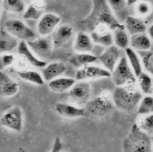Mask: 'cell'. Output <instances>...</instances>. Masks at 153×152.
I'll list each match as a JSON object with an SVG mask.
<instances>
[{
    "instance_id": "484cf974",
    "label": "cell",
    "mask_w": 153,
    "mask_h": 152,
    "mask_svg": "<svg viewBox=\"0 0 153 152\" xmlns=\"http://www.w3.org/2000/svg\"><path fill=\"white\" fill-rule=\"evenodd\" d=\"M125 53H126V57L128 61V63L134 72L135 76L138 77L143 72V66H142V62H141L140 56L135 50L131 49V47L126 48L125 50Z\"/></svg>"
},
{
    "instance_id": "603a6c76",
    "label": "cell",
    "mask_w": 153,
    "mask_h": 152,
    "mask_svg": "<svg viewBox=\"0 0 153 152\" xmlns=\"http://www.w3.org/2000/svg\"><path fill=\"white\" fill-rule=\"evenodd\" d=\"M19 40L9 35L4 28L0 30V55L11 53L12 50L18 47Z\"/></svg>"
},
{
    "instance_id": "ac0fdd59",
    "label": "cell",
    "mask_w": 153,
    "mask_h": 152,
    "mask_svg": "<svg viewBox=\"0 0 153 152\" xmlns=\"http://www.w3.org/2000/svg\"><path fill=\"white\" fill-rule=\"evenodd\" d=\"M68 70V67L65 63L62 62H52L46 64L45 67L42 68V76L45 82H49L57 77L63 75Z\"/></svg>"
},
{
    "instance_id": "7bdbcfd3",
    "label": "cell",
    "mask_w": 153,
    "mask_h": 152,
    "mask_svg": "<svg viewBox=\"0 0 153 152\" xmlns=\"http://www.w3.org/2000/svg\"><path fill=\"white\" fill-rule=\"evenodd\" d=\"M0 30H1V26H0Z\"/></svg>"
},
{
    "instance_id": "4fadbf2b",
    "label": "cell",
    "mask_w": 153,
    "mask_h": 152,
    "mask_svg": "<svg viewBox=\"0 0 153 152\" xmlns=\"http://www.w3.org/2000/svg\"><path fill=\"white\" fill-rule=\"evenodd\" d=\"M121 50L114 45L106 48L103 53L98 56L103 67L109 72H112L121 58Z\"/></svg>"
},
{
    "instance_id": "d590c367",
    "label": "cell",
    "mask_w": 153,
    "mask_h": 152,
    "mask_svg": "<svg viewBox=\"0 0 153 152\" xmlns=\"http://www.w3.org/2000/svg\"><path fill=\"white\" fill-rule=\"evenodd\" d=\"M108 4L114 12H119L126 6V2L125 0H109Z\"/></svg>"
},
{
    "instance_id": "83f0119b",
    "label": "cell",
    "mask_w": 153,
    "mask_h": 152,
    "mask_svg": "<svg viewBox=\"0 0 153 152\" xmlns=\"http://www.w3.org/2000/svg\"><path fill=\"white\" fill-rule=\"evenodd\" d=\"M136 83L141 93L145 94L146 96L152 95V76L149 75L147 72H143L138 77H136Z\"/></svg>"
},
{
    "instance_id": "d6a6232c",
    "label": "cell",
    "mask_w": 153,
    "mask_h": 152,
    "mask_svg": "<svg viewBox=\"0 0 153 152\" xmlns=\"http://www.w3.org/2000/svg\"><path fill=\"white\" fill-rule=\"evenodd\" d=\"M140 57L143 68L146 70L149 75L153 76V50L145 52H137Z\"/></svg>"
},
{
    "instance_id": "ffe728a7",
    "label": "cell",
    "mask_w": 153,
    "mask_h": 152,
    "mask_svg": "<svg viewBox=\"0 0 153 152\" xmlns=\"http://www.w3.org/2000/svg\"><path fill=\"white\" fill-rule=\"evenodd\" d=\"M124 25L128 35H130L131 36L146 33V31H147L146 24L140 17L127 16L125 20Z\"/></svg>"
},
{
    "instance_id": "277c9868",
    "label": "cell",
    "mask_w": 153,
    "mask_h": 152,
    "mask_svg": "<svg viewBox=\"0 0 153 152\" xmlns=\"http://www.w3.org/2000/svg\"><path fill=\"white\" fill-rule=\"evenodd\" d=\"M83 108L87 116L99 119L108 116L114 109L112 93L108 91H104L97 97L91 99Z\"/></svg>"
},
{
    "instance_id": "5bb4252c",
    "label": "cell",
    "mask_w": 153,
    "mask_h": 152,
    "mask_svg": "<svg viewBox=\"0 0 153 152\" xmlns=\"http://www.w3.org/2000/svg\"><path fill=\"white\" fill-rule=\"evenodd\" d=\"M90 37L94 43L106 48L114 45L113 32L104 24L95 26L90 31Z\"/></svg>"
},
{
    "instance_id": "52a82bcc",
    "label": "cell",
    "mask_w": 153,
    "mask_h": 152,
    "mask_svg": "<svg viewBox=\"0 0 153 152\" xmlns=\"http://www.w3.org/2000/svg\"><path fill=\"white\" fill-rule=\"evenodd\" d=\"M3 127L16 133L21 132L24 128V112L19 106H14L5 111L0 117Z\"/></svg>"
},
{
    "instance_id": "e575fe53",
    "label": "cell",
    "mask_w": 153,
    "mask_h": 152,
    "mask_svg": "<svg viewBox=\"0 0 153 152\" xmlns=\"http://www.w3.org/2000/svg\"><path fill=\"white\" fill-rule=\"evenodd\" d=\"M135 6V12L137 13V15L140 17H146L148 16L149 14L152 12V6L149 3L146 2H140L137 3Z\"/></svg>"
},
{
    "instance_id": "7c38bea8",
    "label": "cell",
    "mask_w": 153,
    "mask_h": 152,
    "mask_svg": "<svg viewBox=\"0 0 153 152\" xmlns=\"http://www.w3.org/2000/svg\"><path fill=\"white\" fill-rule=\"evenodd\" d=\"M26 43L32 52L39 59L47 58L53 50L51 37H40Z\"/></svg>"
},
{
    "instance_id": "44dd1931",
    "label": "cell",
    "mask_w": 153,
    "mask_h": 152,
    "mask_svg": "<svg viewBox=\"0 0 153 152\" xmlns=\"http://www.w3.org/2000/svg\"><path fill=\"white\" fill-rule=\"evenodd\" d=\"M130 47L136 52H145L152 50V40L146 33L138 34L130 37Z\"/></svg>"
},
{
    "instance_id": "2e32d148",
    "label": "cell",
    "mask_w": 153,
    "mask_h": 152,
    "mask_svg": "<svg viewBox=\"0 0 153 152\" xmlns=\"http://www.w3.org/2000/svg\"><path fill=\"white\" fill-rule=\"evenodd\" d=\"M17 52L19 55L20 58H22L29 65H31L33 67H38V68H43L46 66V62L45 61L39 59L32 52V50L30 49L25 41L19 42Z\"/></svg>"
},
{
    "instance_id": "ba28073f",
    "label": "cell",
    "mask_w": 153,
    "mask_h": 152,
    "mask_svg": "<svg viewBox=\"0 0 153 152\" xmlns=\"http://www.w3.org/2000/svg\"><path fill=\"white\" fill-rule=\"evenodd\" d=\"M69 99L76 106H85L91 99V85L88 82H78L68 93Z\"/></svg>"
},
{
    "instance_id": "1f68e13d",
    "label": "cell",
    "mask_w": 153,
    "mask_h": 152,
    "mask_svg": "<svg viewBox=\"0 0 153 152\" xmlns=\"http://www.w3.org/2000/svg\"><path fill=\"white\" fill-rule=\"evenodd\" d=\"M2 7L9 13H21L25 10V4L21 0H4L2 3Z\"/></svg>"
},
{
    "instance_id": "6da1fadb",
    "label": "cell",
    "mask_w": 153,
    "mask_h": 152,
    "mask_svg": "<svg viewBox=\"0 0 153 152\" xmlns=\"http://www.w3.org/2000/svg\"><path fill=\"white\" fill-rule=\"evenodd\" d=\"M80 22L81 24L90 31L99 24L107 26L111 31L124 27V24H121L118 20L112 9H110L108 1L105 0L93 1L91 12Z\"/></svg>"
},
{
    "instance_id": "74e56055",
    "label": "cell",
    "mask_w": 153,
    "mask_h": 152,
    "mask_svg": "<svg viewBox=\"0 0 153 152\" xmlns=\"http://www.w3.org/2000/svg\"><path fill=\"white\" fill-rule=\"evenodd\" d=\"M147 35L150 37V39L153 40V23L150 25L149 28H147Z\"/></svg>"
},
{
    "instance_id": "d6986e66",
    "label": "cell",
    "mask_w": 153,
    "mask_h": 152,
    "mask_svg": "<svg viewBox=\"0 0 153 152\" xmlns=\"http://www.w3.org/2000/svg\"><path fill=\"white\" fill-rule=\"evenodd\" d=\"M73 47L76 53H90L94 48V42L88 33L79 31L75 37Z\"/></svg>"
},
{
    "instance_id": "cb8c5ba5",
    "label": "cell",
    "mask_w": 153,
    "mask_h": 152,
    "mask_svg": "<svg viewBox=\"0 0 153 152\" xmlns=\"http://www.w3.org/2000/svg\"><path fill=\"white\" fill-rule=\"evenodd\" d=\"M76 83V80L72 77L60 76L48 82L51 91L54 93H65L72 88Z\"/></svg>"
},
{
    "instance_id": "8d00e7d4",
    "label": "cell",
    "mask_w": 153,
    "mask_h": 152,
    "mask_svg": "<svg viewBox=\"0 0 153 152\" xmlns=\"http://www.w3.org/2000/svg\"><path fill=\"white\" fill-rule=\"evenodd\" d=\"M63 148V143L60 137H56L51 146V150L50 152H61Z\"/></svg>"
},
{
    "instance_id": "3957f363",
    "label": "cell",
    "mask_w": 153,
    "mask_h": 152,
    "mask_svg": "<svg viewBox=\"0 0 153 152\" xmlns=\"http://www.w3.org/2000/svg\"><path fill=\"white\" fill-rule=\"evenodd\" d=\"M123 152H153L151 136L138 128L135 123L122 142Z\"/></svg>"
},
{
    "instance_id": "d4e9b609",
    "label": "cell",
    "mask_w": 153,
    "mask_h": 152,
    "mask_svg": "<svg viewBox=\"0 0 153 152\" xmlns=\"http://www.w3.org/2000/svg\"><path fill=\"white\" fill-rule=\"evenodd\" d=\"M97 61L98 56L91 53H75L68 59V62L73 67L78 69L88 65H91Z\"/></svg>"
},
{
    "instance_id": "b9f144b4",
    "label": "cell",
    "mask_w": 153,
    "mask_h": 152,
    "mask_svg": "<svg viewBox=\"0 0 153 152\" xmlns=\"http://www.w3.org/2000/svg\"><path fill=\"white\" fill-rule=\"evenodd\" d=\"M152 95H153V90H152Z\"/></svg>"
},
{
    "instance_id": "836d02e7",
    "label": "cell",
    "mask_w": 153,
    "mask_h": 152,
    "mask_svg": "<svg viewBox=\"0 0 153 152\" xmlns=\"http://www.w3.org/2000/svg\"><path fill=\"white\" fill-rule=\"evenodd\" d=\"M15 56L12 53H6L0 55V72L11 67L15 62Z\"/></svg>"
},
{
    "instance_id": "30bf717a",
    "label": "cell",
    "mask_w": 153,
    "mask_h": 152,
    "mask_svg": "<svg viewBox=\"0 0 153 152\" xmlns=\"http://www.w3.org/2000/svg\"><path fill=\"white\" fill-rule=\"evenodd\" d=\"M109 77H111V72L104 69V67L91 64L82 67L76 71L75 80L78 82H88V80Z\"/></svg>"
},
{
    "instance_id": "f1b7e54d",
    "label": "cell",
    "mask_w": 153,
    "mask_h": 152,
    "mask_svg": "<svg viewBox=\"0 0 153 152\" xmlns=\"http://www.w3.org/2000/svg\"><path fill=\"white\" fill-rule=\"evenodd\" d=\"M113 32V39L114 44L120 50L125 49L130 47V37L126 30L125 25L122 28L117 29Z\"/></svg>"
},
{
    "instance_id": "8fae6325",
    "label": "cell",
    "mask_w": 153,
    "mask_h": 152,
    "mask_svg": "<svg viewBox=\"0 0 153 152\" xmlns=\"http://www.w3.org/2000/svg\"><path fill=\"white\" fill-rule=\"evenodd\" d=\"M62 18L53 13H44L37 23V31L41 37H50L58 27Z\"/></svg>"
},
{
    "instance_id": "7402d4cb",
    "label": "cell",
    "mask_w": 153,
    "mask_h": 152,
    "mask_svg": "<svg viewBox=\"0 0 153 152\" xmlns=\"http://www.w3.org/2000/svg\"><path fill=\"white\" fill-rule=\"evenodd\" d=\"M45 3L43 1H33L23 13V18L27 20H39L44 14Z\"/></svg>"
},
{
    "instance_id": "9a60e30c",
    "label": "cell",
    "mask_w": 153,
    "mask_h": 152,
    "mask_svg": "<svg viewBox=\"0 0 153 152\" xmlns=\"http://www.w3.org/2000/svg\"><path fill=\"white\" fill-rule=\"evenodd\" d=\"M19 84L4 72H0V97L11 98L18 93Z\"/></svg>"
},
{
    "instance_id": "f546056e",
    "label": "cell",
    "mask_w": 153,
    "mask_h": 152,
    "mask_svg": "<svg viewBox=\"0 0 153 152\" xmlns=\"http://www.w3.org/2000/svg\"><path fill=\"white\" fill-rule=\"evenodd\" d=\"M135 124L138 126L140 130H142L146 134L150 135L153 134V113L148 115H138Z\"/></svg>"
},
{
    "instance_id": "8992f818",
    "label": "cell",
    "mask_w": 153,
    "mask_h": 152,
    "mask_svg": "<svg viewBox=\"0 0 153 152\" xmlns=\"http://www.w3.org/2000/svg\"><path fill=\"white\" fill-rule=\"evenodd\" d=\"M4 29L9 35L14 36L15 39L20 41L28 42L35 40L36 33L30 27H29L25 22L18 19H8L4 23Z\"/></svg>"
},
{
    "instance_id": "4316f807",
    "label": "cell",
    "mask_w": 153,
    "mask_h": 152,
    "mask_svg": "<svg viewBox=\"0 0 153 152\" xmlns=\"http://www.w3.org/2000/svg\"><path fill=\"white\" fill-rule=\"evenodd\" d=\"M15 72L17 76L23 81L30 82L32 84L37 86H43L45 84V80L42 75L36 71L25 69V70H17Z\"/></svg>"
},
{
    "instance_id": "f35d334b",
    "label": "cell",
    "mask_w": 153,
    "mask_h": 152,
    "mask_svg": "<svg viewBox=\"0 0 153 152\" xmlns=\"http://www.w3.org/2000/svg\"><path fill=\"white\" fill-rule=\"evenodd\" d=\"M126 2L127 6H132V5L137 4V1L136 0H128V1H126Z\"/></svg>"
},
{
    "instance_id": "5b68a950",
    "label": "cell",
    "mask_w": 153,
    "mask_h": 152,
    "mask_svg": "<svg viewBox=\"0 0 153 152\" xmlns=\"http://www.w3.org/2000/svg\"><path fill=\"white\" fill-rule=\"evenodd\" d=\"M113 82L116 87L136 84V76L130 67L126 56H122L117 66L111 72Z\"/></svg>"
},
{
    "instance_id": "60d3db41",
    "label": "cell",
    "mask_w": 153,
    "mask_h": 152,
    "mask_svg": "<svg viewBox=\"0 0 153 152\" xmlns=\"http://www.w3.org/2000/svg\"><path fill=\"white\" fill-rule=\"evenodd\" d=\"M1 19H2V15H1V11H0V23H1Z\"/></svg>"
},
{
    "instance_id": "4dcf8cb0",
    "label": "cell",
    "mask_w": 153,
    "mask_h": 152,
    "mask_svg": "<svg viewBox=\"0 0 153 152\" xmlns=\"http://www.w3.org/2000/svg\"><path fill=\"white\" fill-rule=\"evenodd\" d=\"M137 114L140 116L148 115L153 113V96L148 95L144 96L140 101L139 105L137 108Z\"/></svg>"
},
{
    "instance_id": "ab89813d",
    "label": "cell",
    "mask_w": 153,
    "mask_h": 152,
    "mask_svg": "<svg viewBox=\"0 0 153 152\" xmlns=\"http://www.w3.org/2000/svg\"><path fill=\"white\" fill-rule=\"evenodd\" d=\"M151 139H152V149H153V136L152 137H151Z\"/></svg>"
},
{
    "instance_id": "9c48e42d",
    "label": "cell",
    "mask_w": 153,
    "mask_h": 152,
    "mask_svg": "<svg viewBox=\"0 0 153 152\" xmlns=\"http://www.w3.org/2000/svg\"><path fill=\"white\" fill-rule=\"evenodd\" d=\"M74 36V29L68 24H62L56 28L54 33L51 36L53 48L62 49L68 48L72 43Z\"/></svg>"
},
{
    "instance_id": "e0dca14e",
    "label": "cell",
    "mask_w": 153,
    "mask_h": 152,
    "mask_svg": "<svg viewBox=\"0 0 153 152\" xmlns=\"http://www.w3.org/2000/svg\"><path fill=\"white\" fill-rule=\"evenodd\" d=\"M56 111L63 118L66 119H77L87 117L84 108L77 107L74 104L66 103H58L56 105Z\"/></svg>"
},
{
    "instance_id": "7a4b0ae2",
    "label": "cell",
    "mask_w": 153,
    "mask_h": 152,
    "mask_svg": "<svg viewBox=\"0 0 153 152\" xmlns=\"http://www.w3.org/2000/svg\"><path fill=\"white\" fill-rule=\"evenodd\" d=\"M141 99L142 93L138 88L137 83L124 87H116L112 93L114 108L129 113L137 110Z\"/></svg>"
}]
</instances>
